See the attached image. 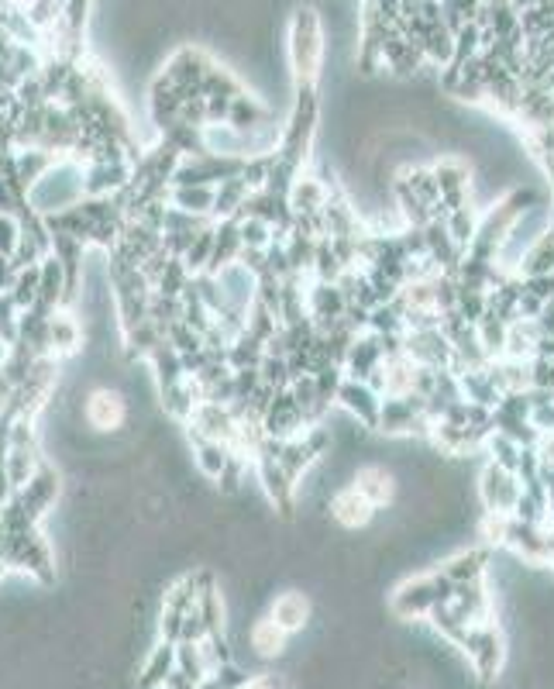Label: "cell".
<instances>
[{
	"label": "cell",
	"mask_w": 554,
	"mask_h": 689,
	"mask_svg": "<svg viewBox=\"0 0 554 689\" xmlns=\"http://www.w3.org/2000/svg\"><path fill=\"white\" fill-rule=\"evenodd\" d=\"M317 118H321V97H317V87H296L290 121L279 128L276 156L283 162H290V166H296V169L307 166L310 149H314Z\"/></svg>",
	"instance_id": "obj_1"
},
{
	"label": "cell",
	"mask_w": 554,
	"mask_h": 689,
	"mask_svg": "<svg viewBox=\"0 0 554 689\" xmlns=\"http://www.w3.org/2000/svg\"><path fill=\"white\" fill-rule=\"evenodd\" d=\"M210 63H214V59H210L204 49H197V45H183V49H176L173 56L166 59V66H162V76H166V80L173 83L176 90H186V94H200V83H204Z\"/></svg>",
	"instance_id": "obj_4"
},
{
	"label": "cell",
	"mask_w": 554,
	"mask_h": 689,
	"mask_svg": "<svg viewBox=\"0 0 554 689\" xmlns=\"http://www.w3.org/2000/svg\"><path fill=\"white\" fill-rule=\"evenodd\" d=\"M80 345H83L80 321L59 307V311L49 317V355L52 359H59V355H73Z\"/></svg>",
	"instance_id": "obj_18"
},
{
	"label": "cell",
	"mask_w": 554,
	"mask_h": 689,
	"mask_svg": "<svg viewBox=\"0 0 554 689\" xmlns=\"http://www.w3.org/2000/svg\"><path fill=\"white\" fill-rule=\"evenodd\" d=\"M265 617H269V621L276 624L279 631H286V634L303 631V624H307V617H310L307 593H300V590L279 593L276 600H272V607H269V614H265Z\"/></svg>",
	"instance_id": "obj_14"
},
{
	"label": "cell",
	"mask_w": 554,
	"mask_h": 689,
	"mask_svg": "<svg viewBox=\"0 0 554 689\" xmlns=\"http://www.w3.org/2000/svg\"><path fill=\"white\" fill-rule=\"evenodd\" d=\"M62 156L49 149H38V145H28V149H11V176L18 180L21 190H31L38 180H45L52 166H56Z\"/></svg>",
	"instance_id": "obj_11"
},
{
	"label": "cell",
	"mask_w": 554,
	"mask_h": 689,
	"mask_svg": "<svg viewBox=\"0 0 554 689\" xmlns=\"http://www.w3.org/2000/svg\"><path fill=\"white\" fill-rule=\"evenodd\" d=\"M462 648L468 652V662L475 665L479 679H493L499 672V662H503V638L493 624H472L468 627V638L462 641Z\"/></svg>",
	"instance_id": "obj_5"
},
{
	"label": "cell",
	"mask_w": 554,
	"mask_h": 689,
	"mask_svg": "<svg viewBox=\"0 0 554 689\" xmlns=\"http://www.w3.org/2000/svg\"><path fill=\"white\" fill-rule=\"evenodd\" d=\"M18 238H21V224L14 214H0V255H11L18 249Z\"/></svg>",
	"instance_id": "obj_31"
},
{
	"label": "cell",
	"mask_w": 554,
	"mask_h": 689,
	"mask_svg": "<svg viewBox=\"0 0 554 689\" xmlns=\"http://www.w3.org/2000/svg\"><path fill=\"white\" fill-rule=\"evenodd\" d=\"M351 486H355V493H362V497L369 500L376 510L393 500V479H389V472L379 469V466L358 469L355 479H351Z\"/></svg>",
	"instance_id": "obj_19"
},
{
	"label": "cell",
	"mask_w": 554,
	"mask_h": 689,
	"mask_svg": "<svg viewBox=\"0 0 554 689\" xmlns=\"http://www.w3.org/2000/svg\"><path fill=\"white\" fill-rule=\"evenodd\" d=\"M169 207L186 214H204L210 218V207H214V187H169Z\"/></svg>",
	"instance_id": "obj_23"
},
{
	"label": "cell",
	"mask_w": 554,
	"mask_h": 689,
	"mask_svg": "<svg viewBox=\"0 0 554 689\" xmlns=\"http://www.w3.org/2000/svg\"><path fill=\"white\" fill-rule=\"evenodd\" d=\"M255 469H259V483H262V490H265V497L272 500V507L279 510V514H290L293 510V493H296V483L290 476H286V469L279 466L272 455H265L259 452L255 455Z\"/></svg>",
	"instance_id": "obj_9"
},
{
	"label": "cell",
	"mask_w": 554,
	"mask_h": 689,
	"mask_svg": "<svg viewBox=\"0 0 554 689\" xmlns=\"http://www.w3.org/2000/svg\"><path fill=\"white\" fill-rule=\"evenodd\" d=\"M248 183L245 180H224V183H217L214 187V207H210V218L214 221H228V218H238L241 214V207H245V200H248Z\"/></svg>",
	"instance_id": "obj_20"
},
{
	"label": "cell",
	"mask_w": 554,
	"mask_h": 689,
	"mask_svg": "<svg viewBox=\"0 0 554 689\" xmlns=\"http://www.w3.org/2000/svg\"><path fill=\"white\" fill-rule=\"evenodd\" d=\"M200 94H204V97H228V100H231V97L245 94V87H241V80L231 73V69L210 63L204 83H200Z\"/></svg>",
	"instance_id": "obj_25"
},
{
	"label": "cell",
	"mask_w": 554,
	"mask_h": 689,
	"mask_svg": "<svg viewBox=\"0 0 554 689\" xmlns=\"http://www.w3.org/2000/svg\"><path fill=\"white\" fill-rule=\"evenodd\" d=\"M190 269H186V262L179 259V255H173V259L166 262V269H162V276L155 280L152 290L162 293V297H179V293L186 290V283H190Z\"/></svg>",
	"instance_id": "obj_28"
},
{
	"label": "cell",
	"mask_w": 554,
	"mask_h": 689,
	"mask_svg": "<svg viewBox=\"0 0 554 689\" xmlns=\"http://www.w3.org/2000/svg\"><path fill=\"white\" fill-rule=\"evenodd\" d=\"M372 514H376V507H372L362 493H355V486H345V490H338L331 497V517L348 531L365 528V524L372 521Z\"/></svg>",
	"instance_id": "obj_15"
},
{
	"label": "cell",
	"mask_w": 554,
	"mask_h": 689,
	"mask_svg": "<svg viewBox=\"0 0 554 689\" xmlns=\"http://www.w3.org/2000/svg\"><path fill=\"white\" fill-rule=\"evenodd\" d=\"M324 63V28L314 7H296L290 21V66L296 87H317Z\"/></svg>",
	"instance_id": "obj_2"
},
{
	"label": "cell",
	"mask_w": 554,
	"mask_h": 689,
	"mask_svg": "<svg viewBox=\"0 0 554 689\" xmlns=\"http://www.w3.org/2000/svg\"><path fill=\"white\" fill-rule=\"evenodd\" d=\"M241 255V235H238V221H214V255H210L207 273L217 276L221 269H228L231 262H238Z\"/></svg>",
	"instance_id": "obj_17"
},
{
	"label": "cell",
	"mask_w": 554,
	"mask_h": 689,
	"mask_svg": "<svg viewBox=\"0 0 554 689\" xmlns=\"http://www.w3.org/2000/svg\"><path fill=\"white\" fill-rule=\"evenodd\" d=\"M224 125H231L234 131H241V135H248V131L262 128V125H272V111L262 104L259 97H252L245 90V94L231 97L228 104V121Z\"/></svg>",
	"instance_id": "obj_16"
},
{
	"label": "cell",
	"mask_w": 554,
	"mask_h": 689,
	"mask_svg": "<svg viewBox=\"0 0 554 689\" xmlns=\"http://www.w3.org/2000/svg\"><path fill=\"white\" fill-rule=\"evenodd\" d=\"M338 400L341 407L348 410V414H355L358 421L365 424V428H379V407H382V397L376 390H369V383H362V379H341L338 386Z\"/></svg>",
	"instance_id": "obj_10"
},
{
	"label": "cell",
	"mask_w": 554,
	"mask_h": 689,
	"mask_svg": "<svg viewBox=\"0 0 554 689\" xmlns=\"http://www.w3.org/2000/svg\"><path fill=\"white\" fill-rule=\"evenodd\" d=\"M210 255H214V224H207L204 231H197V238L190 242V249L183 252V262H186V269L197 276V273H207Z\"/></svg>",
	"instance_id": "obj_27"
},
{
	"label": "cell",
	"mask_w": 554,
	"mask_h": 689,
	"mask_svg": "<svg viewBox=\"0 0 554 689\" xmlns=\"http://www.w3.org/2000/svg\"><path fill=\"white\" fill-rule=\"evenodd\" d=\"M190 441H193V459H197L200 472L217 483V476H221L224 466H228V459H231V448L224 445V441L197 438V435H190Z\"/></svg>",
	"instance_id": "obj_22"
},
{
	"label": "cell",
	"mask_w": 554,
	"mask_h": 689,
	"mask_svg": "<svg viewBox=\"0 0 554 689\" xmlns=\"http://www.w3.org/2000/svg\"><path fill=\"white\" fill-rule=\"evenodd\" d=\"M14 276H18V269H14L11 255H0V293H7V290H11Z\"/></svg>",
	"instance_id": "obj_32"
},
{
	"label": "cell",
	"mask_w": 554,
	"mask_h": 689,
	"mask_svg": "<svg viewBox=\"0 0 554 689\" xmlns=\"http://www.w3.org/2000/svg\"><path fill=\"white\" fill-rule=\"evenodd\" d=\"M128 414V400L114 386H93L87 400H83V421L97 435H117L128 424Z\"/></svg>",
	"instance_id": "obj_3"
},
{
	"label": "cell",
	"mask_w": 554,
	"mask_h": 689,
	"mask_svg": "<svg viewBox=\"0 0 554 689\" xmlns=\"http://www.w3.org/2000/svg\"><path fill=\"white\" fill-rule=\"evenodd\" d=\"M241 689H279V679L276 676H259V679H245V686Z\"/></svg>",
	"instance_id": "obj_33"
},
{
	"label": "cell",
	"mask_w": 554,
	"mask_h": 689,
	"mask_svg": "<svg viewBox=\"0 0 554 689\" xmlns=\"http://www.w3.org/2000/svg\"><path fill=\"white\" fill-rule=\"evenodd\" d=\"M11 300L18 304V311L25 314L31 304L38 300V266H28V269H18V276H14L11 283Z\"/></svg>",
	"instance_id": "obj_29"
},
{
	"label": "cell",
	"mask_w": 554,
	"mask_h": 689,
	"mask_svg": "<svg viewBox=\"0 0 554 689\" xmlns=\"http://www.w3.org/2000/svg\"><path fill=\"white\" fill-rule=\"evenodd\" d=\"M148 366H152V376H155V383H159V390H166V386H173L176 379H183L186 376V369H183V359H179V352L169 342H159L148 352Z\"/></svg>",
	"instance_id": "obj_21"
},
{
	"label": "cell",
	"mask_w": 554,
	"mask_h": 689,
	"mask_svg": "<svg viewBox=\"0 0 554 689\" xmlns=\"http://www.w3.org/2000/svg\"><path fill=\"white\" fill-rule=\"evenodd\" d=\"M248 638H252V648H255V652L265 655V658H272V655L283 652V645H286V638H290V634L279 631V627L272 624L269 617H262V621L252 624V634H248Z\"/></svg>",
	"instance_id": "obj_26"
},
{
	"label": "cell",
	"mask_w": 554,
	"mask_h": 689,
	"mask_svg": "<svg viewBox=\"0 0 554 689\" xmlns=\"http://www.w3.org/2000/svg\"><path fill=\"white\" fill-rule=\"evenodd\" d=\"M259 424H262L265 438H293L307 428V421H303V414H300V407H296V400L290 397V390H279L276 397L269 400V407H265Z\"/></svg>",
	"instance_id": "obj_8"
},
{
	"label": "cell",
	"mask_w": 554,
	"mask_h": 689,
	"mask_svg": "<svg viewBox=\"0 0 554 689\" xmlns=\"http://www.w3.org/2000/svg\"><path fill=\"white\" fill-rule=\"evenodd\" d=\"M327 197H331V183L317 180V176H296L290 193H286V204L293 214H324Z\"/></svg>",
	"instance_id": "obj_13"
},
{
	"label": "cell",
	"mask_w": 554,
	"mask_h": 689,
	"mask_svg": "<svg viewBox=\"0 0 554 689\" xmlns=\"http://www.w3.org/2000/svg\"><path fill=\"white\" fill-rule=\"evenodd\" d=\"M59 490H62V483H59V472L49 466V462H42V466H38V472L35 476L28 479L25 486H21V490H14V497H18V503L21 507L28 510L31 517H35V521H42L45 517V510L52 507V503L59 500Z\"/></svg>",
	"instance_id": "obj_7"
},
{
	"label": "cell",
	"mask_w": 554,
	"mask_h": 689,
	"mask_svg": "<svg viewBox=\"0 0 554 689\" xmlns=\"http://www.w3.org/2000/svg\"><path fill=\"white\" fill-rule=\"evenodd\" d=\"M238 221V235H241V249H269L276 231L259 218H234Z\"/></svg>",
	"instance_id": "obj_30"
},
{
	"label": "cell",
	"mask_w": 554,
	"mask_h": 689,
	"mask_svg": "<svg viewBox=\"0 0 554 689\" xmlns=\"http://www.w3.org/2000/svg\"><path fill=\"white\" fill-rule=\"evenodd\" d=\"M131 162L128 159H100L83 166V197H114L128 187Z\"/></svg>",
	"instance_id": "obj_6"
},
{
	"label": "cell",
	"mask_w": 554,
	"mask_h": 689,
	"mask_svg": "<svg viewBox=\"0 0 554 689\" xmlns=\"http://www.w3.org/2000/svg\"><path fill=\"white\" fill-rule=\"evenodd\" d=\"M159 397H162V410L183 424L193 417V410L204 404V390H200L197 376H190V373L183 379H176L173 386H166V390H159Z\"/></svg>",
	"instance_id": "obj_12"
},
{
	"label": "cell",
	"mask_w": 554,
	"mask_h": 689,
	"mask_svg": "<svg viewBox=\"0 0 554 689\" xmlns=\"http://www.w3.org/2000/svg\"><path fill=\"white\" fill-rule=\"evenodd\" d=\"M176 669V645L173 641H162L155 645V652L148 655V665L142 672V686H166V679Z\"/></svg>",
	"instance_id": "obj_24"
}]
</instances>
